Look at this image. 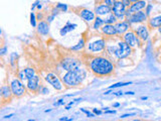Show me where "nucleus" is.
Wrapping results in <instances>:
<instances>
[{"label": "nucleus", "mask_w": 161, "mask_h": 121, "mask_svg": "<svg viewBox=\"0 0 161 121\" xmlns=\"http://www.w3.org/2000/svg\"><path fill=\"white\" fill-rule=\"evenodd\" d=\"M148 22H149L150 27H152V28H159L161 26V14L155 15V16L151 17V18L148 20Z\"/></svg>", "instance_id": "412c9836"}, {"label": "nucleus", "mask_w": 161, "mask_h": 121, "mask_svg": "<svg viewBox=\"0 0 161 121\" xmlns=\"http://www.w3.org/2000/svg\"><path fill=\"white\" fill-rule=\"evenodd\" d=\"M93 111H94V113H95V114H97V115H100V114H102V111H100V110L93 109Z\"/></svg>", "instance_id": "a19ab883"}, {"label": "nucleus", "mask_w": 161, "mask_h": 121, "mask_svg": "<svg viewBox=\"0 0 161 121\" xmlns=\"http://www.w3.org/2000/svg\"><path fill=\"white\" fill-rule=\"evenodd\" d=\"M102 32H103L105 36H114L117 34L116 29H115V26L113 24H104L101 27Z\"/></svg>", "instance_id": "a211bd4d"}, {"label": "nucleus", "mask_w": 161, "mask_h": 121, "mask_svg": "<svg viewBox=\"0 0 161 121\" xmlns=\"http://www.w3.org/2000/svg\"><path fill=\"white\" fill-rule=\"evenodd\" d=\"M12 116H13V114H9V115H6V116H4V119H8V118L12 117Z\"/></svg>", "instance_id": "c03bdc74"}, {"label": "nucleus", "mask_w": 161, "mask_h": 121, "mask_svg": "<svg viewBox=\"0 0 161 121\" xmlns=\"http://www.w3.org/2000/svg\"><path fill=\"white\" fill-rule=\"evenodd\" d=\"M10 89L14 96L20 97L25 93V87L23 85V83L21 82V80L19 79H14L10 83Z\"/></svg>", "instance_id": "39448f33"}, {"label": "nucleus", "mask_w": 161, "mask_h": 121, "mask_svg": "<svg viewBox=\"0 0 161 121\" xmlns=\"http://www.w3.org/2000/svg\"><path fill=\"white\" fill-rule=\"evenodd\" d=\"M77 24L76 23H71L69 21H67L66 25L64 26V27L60 29V36H66V34H67V32H69V31H73L75 28H77Z\"/></svg>", "instance_id": "4be33fe9"}, {"label": "nucleus", "mask_w": 161, "mask_h": 121, "mask_svg": "<svg viewBox=\"0 0 161 121\" xmlns=\"http://www.w3.org/2000/svg\"><path fill=\"white\" fill-rule=\"evenodd\" d=\"M37 19H38V20H40H40H41V19H42V15H41L40 13L37 15Z\"/></svg>", "instance_id": "a18cd8bd"}, {"label": "nucleus", "mask_w": 161, "mask_h": 121, "mask_svg": "<svg viewBox=\"0 0 161 121\" xmlns=\"http://www.w3.org/2000/svg\"><path fill=\"white\" fill-rule=\"evenodd\" d=\"M136 115V113H128V114H124V115H121L120 118L124 119V118H127V117H131V116H134Z\"/></svg>", "instance_id": "f704fd0d"}, {"label": "nucleus", "mask_w": 161, "mask_h": 121, "mask_svg": "<svg viewBox=\"0 0 161 121\" xmlns=\"http://www.w3.org/2000/svg\"><path fill=\"white\" fill-rule=\"evenodd\" d=\"M27 88L30 91H36L40 88V78L37 76H33L32 78H30L29 80H27Z\"/></svg>", "instance_id": "f3484780"}, {"label": "nucleus", "mask_w": 161, "mask_h": 121, "mask_svg": "<svg viewBox=\"0 0 161 121\" xmlns=\"http://www.w3.org/2000/svg\"><path fill=\"white\" fill-rule=\"evenodd\" d=\"M85 43H86L85 39L84 38H80L77 45H74V47H71V50H83V48H85Z\"/></svg>", "instance_id": "393cba45"}, {"label": "nucleus", "mask_w": 161, "mask_h": 121, "mask_svg": "<svg viewBox=\"0 0 161 121\" xmlns=\"http://www.w3.org/2000/svg\"><path fill=\"white\" fill-rule=\"evenodd\" d=\"M147 15L145 11H138V12H135V13H132L131 16L127 19V21L129 22L130 24L132 23H142V22H145L147 20Z\"/></svg>", "instance_id": "9d476101"}, {"label": "nucleus", "mask_w": 161, "mask_h": 121, "mask_svg": "<svg viewBox=\"0 0 161 121\" xmlns=\"http://www.w3.org/2000/svg\"><path fill=\"white\" fill-rule=\"evenodd\" d=\"M141 99L142 100H147V97H141Z\"/></svg>", "instance_id": "8fccbe9b"}, {"label": "nucleus", "mask_w": 161, "mask_h": 121, "mask_svg": "<svg viewBox=\"0 0 161 121\" xmlns=\"http://www.w3.org/2000/svg\"><path fill=\"white\" fill-rule=\"evenodd\" d=\"M115 1H116V0H104V4L108 5L109 7H112V6L114 5Z\"/></svg>", "instance_id": "7c9ffc66"}, {"label": "nucleus", "mask_w": 161, "mask_h": 121, "mask_svg": "<svg viewBox=\"0 0 161 121\" xmlns=\"http://www.w3.org/2000/svg\"><path fill=\"white\" fill-rule=\"evenodd\" d=\"M11 95H12V92H11V89H10V86L4 85L0 87V96L3 99H10Z\"/></svg>", "instance_id": "aec40b11"}, {"label": "nucleus", "mask_w": 161, "mask_h": 121, "mask_svg": "<svg viewBox=\"0 0 161 121\" xmlns=\"http://www.w3.org/2000/svg\"><path fill=\"white\" fill-rule=\"evenodd\" d=\"M138 1H140V0H130L131 3H135V2H138Z\"/></svg>", "instance_id": "de8ad7c7"}, {"label": "nucleus", "mask_w": 161, "mask_h": 121, "mask_svg": "<svg viewBox=\"0 0 161 121\" xmlns=\"http://www.w3.org/2000/svg\"><path fill=\"white\" fill-rule=\"evenodd\" d=\"M41 7H42V5H41V4L40 3V4L37 5V8H38V9H41Z\"/></svg>", "instance_id": "09e8293b"}, {"label": "nucleus", "mask_w": 161, "mask_h": 121, "mask_svg": "<svg viewBox=\"0 0 161 121\" xmlns=\"http://www.w3.org/2000/svg\"><path fill=\"white\" fill-rule=\"evenodd\" d=\"M126 12V7L121 0L115 1L114 5L112 6V13L117 17V19H124Z\"/></svg>", "instance_id": "0eeeda50"}, {"label": "nucleus", "mask_w": 161, "mask_h": 121, "mask_svg": "<svg viewBox=\"0 0 161 121\" xmlns=\"http://www.w3.org/2000/svg\"><path fill=\"white\" fill-rule=\"evenodd\" d=\"M62 67L67 72L74 71L78 68H80V62L75 58H66L62 62Z\"/></svg>", "instance_id": "423d86ee"}, {"label": "nucleus", "mask_w": 161, "mask_h": 121, "mask_svg": "<svg viewBox=\"0 0 161 121\" xmlns=\"http://www.w3.org/2000/svg\"><path fill=\"white\" fill-rule=\"evenodd\" d=\"M40 93H42V94H47L49 93V89L47 88H45V87H40Z\"/></svg>", "instance_id": "473e14b6"}, {"label": "nucleus", "mask_w": 161, "mask_h": 121, "mask_svg": "<svg viewBox=\"0 0 161 121\" xmlns=\"http://www.w3.org/2000/svg\"><path fill=\"white\" fill-rule=\"evenodd\" d=\"M115 96H122V95H124V93L123 92H116V93H113Z\"/></svg>", "instance_id": "79ce46f5"}, {"label": "nucleus", "mask_w": 161, "mask_h": 121, "mask_svg": "<svg viewBox=\"0 0 161 121\" xmlns=\"http://www.w3.org/2000/svg\"><path fill=\"white\" fill-rule=\"evenodd\" d=\"M134 92H125L124 93V95H134Z\"/></svg>", "instance_id": "37998d69"}, {"label": "nucleus", "mask_w": 161, "mask_h": 121, "mask_svg": "<svg viewBox=\"0 0 161 121\" xmlns=\"http://www.w3.org/2000/svg\"><path fill=\"white\" fill-rule=\"evenodd\" d=\"M45 81H46L49 85L53 86L56 90H58V91L62 89V81H60V78H58L56 74H53V73H49V74L45 76Z\"/></svg>", "instance_id": "1a4fd4ad"}, {"label": "nucleus", "mask_w": 161, "mask_h": 121, "mask_svg": "<svg viewBox=\"0 0 161 121\" xmlns=\"http://www.w3.org/2000/svg\"><path fill=\"white\" fill-rule=\"evenodd\" d=\"M134 32L136 34V36L141 39V41H146L149 38V30L148 27L145 24H138V25L135 27Z\"/></svg>", "instance_id": "9b49d317"}, {"label": "nucleus", "mask_w": 161, "mask_h": 121, "mask_svg": "<svg viewBox=\"0 0 161 121\" xmlns=\"http://www.w3.org/2000/svg\"><path fill=\"white\" fill-rule=\"evenodd\" d=\"M131 52H132V48H130L124 41H120L117 43V48H116V50H115L114 56L117 59H119V60H122V59L128 58L131 55Z\"/></svg>", "instance_id": "7ed1b4c3"}, {"label": "nucleus", "mask_w": 161, "mask_h": 121, "mask_svg": "<svg viewBox=\"0 0 161 121\" xmlns=\"http://www.w3.org/2000/svg\"><path fill=\"white\" fill-rule=\"evenodd\" d=\"M37 31L42 36H47L49 32V25L45 21H40L37 24Z\"/></svg>", "instance_id": "6ab92c4d"}, {"label": "nucleus", "mask_w": 161, "mask_h": 121, "mask_svg": "<svg viewBox=\"0 0 161 121\" xmlns=\"http://www.w3.org/2000/svg\"><path fill=\"white\" fill-rule=\"evenodd\" d=\"M132 83L131 82H129V83H122V82H120V83H117V84H114V85H112V86H110L109 87V89H114V88H119V87H123V86H127V85H131Z\"/></svg>", "instance_id": "bb28decb"}, {"label": "nucleus", "mask_w": 161, "mask_h": 121, "mask_svg": "<svg viewBox=\"0 0 161 121\" xmlns=\"http://www.w3.org/2000/svg\"><path fill=\"white\" fill-rule=\"evenodd\" d=\"M38 4H40V1H35L33 4H32V6H31V10H32V11H33V10H34V8H35L36 6L38 5Z\"/></svg>", "instance_id": "58836bf2"}, {"label": "nucleus", "mask_w": 161, "mask_h": 121, "mask_svg": "<svg viewBox=\"0 0 161 121\" xmlns=\"http://www.w3.org/2000/svg\"><path fill=\"white\" fill-rule=\"evenodd\" d=\"M6 52H7V48H6V47H4V48H0V57L4 56V55H5Z\"/></svg>", "instance_id": "72a5a7b5"}, {"label": "nucleus", "mask_w": 161, "mask_h": 121, "mask_svg": "<svg viewBox=\"0 0 161 121\" xmlns=\"http://www.w3.org/2000/svg\"><path fill=\"white\" fill-rule=\"evenodd\" d=\"M56 8L58 10H60V11H62V12L67 11V4H64V3H58L56 6Z\"/></svg>", "instance_id": "a878e982"}, {"label": "nucleus", "mask_w": 161, "mask_h": 121, "mask_svg": "<svg viewBox=\"0 0 161 121\" xmlns=\"http://www.w3.org/2000/svg\"><path fill=\"white\" fill-rule=\"evenodd\" d=\"M104 22H105V24H114L117 22V17L111 12L107 14V16L104 18Z\"/></svg>", "instance_id": "5701e85b"}, {"label": "nucleus", "mask_w": 161, "mask_h": 121, "mask_svg": "<svg viewBox=\"0 0 161 121\" xmlns=\"http://www.w3.org/2000/svg\"><path fill=\"white\" fill-rule=\"evenodd\" d=\"M28 121H35V120H33V119H29Z\"/></svg>", "instance_id": "864d4df0"}, {"label": "nucleus", "mask_w": 161, "mask_h": 121, "mask_svg": "<svg viewBox=\"0 0 161 121\" xmlns=\"http://www.w3.org/2000/svg\"><path fill=\"white\" fill-rule=\"evenodd\" d=\"M106 47H107V45H106L105 39L98 38V39H96V41L89 43L88 50H89V52H102V50H105Z\"/></svg>", "instance_id": "6e6552de"}, {"label": "nucleus", "mask_w": 161, "mask_h": 121, "mask_svg": "<svg viewBox=\"0 0 161 121\" xmlns=\"http://www.w3.org/2000/svg\"><path fill=\"white\" fill-rule=\"evenodd\" d=\"M87 72L82 68H78V69L74 70V71H69L62 77V82L67 87H75V86L80 85L83 83V81L86 79Z\"/></svg>", "instance_id": "f03ea898"}, {"label": "nucleus", "mask_w": 161, "mask_h": 121, "mask_svg": "<svg viewBox=\"0 0 161 121\" xmlns=\"http://www.w3.org/2000/svg\"><path fill=\"white\" fill-rule=\"evenodd\" d=\"M90 69L98 76H108L114 71V65L104 57H97L91 61Z\"/></svg>", "instance_id": "f257e3e1"}, {"label": "nucleus", "mask_w": 161, "mask_h": 121, "mask_svg": "<svg viewBox=\"0 0 161 121\" xmlns=\"http://www.w3.org/2000/svg\"><path fill=\"white\" fill-rule=\"evenodd\" d=\"M123 39L130 48H135L136 45H141L140 41L138 36H136L134 31H131V30H128L126 34H123Z\"/></svg>", "instance_id": "20e7f679"}, {"label": "nucleus", "mask_w": 161, "mask_h": 121, "mask_svg": "<svg viewBox=\"0 0 161 121\" xmlns=\"http://www.w3.org/2000/svg\"><path fill=\"white\" fill-rule=\"evenodd\" d=\"M158 31H159V32H160V34H161V26H160V27H159V28H158Z\"/></svg>", "instance_id": "3c124183"}, {"label": "nucleus", "mask_w": 161, "mask_h": 121, "mask_svg": "<svg viewBox=\"0 0 161 121\" xmlns=\"http://www.w3.org/2000/svg\"><path fill=\"white\" fill-rule=\"evenodd\" d=\"M30 23H31V25L33 26V27L37 26V24H36V16H35V14H34V12L30 13Z\"/></svg>", "instance_id": "cd10ccee"}, {"label": "nucleus", "mask_w": 161, "mask_h": 121, "mask_svg": "<svg viewBox=\"0 0 161 121\" xmlns=\"http://www.w3.org/2000/svg\"><path fill=\"white\" fill-rule=\"evenodd\" d=\"M54 17H56V15H53V14L49 15V16L47 17V21H49V22H51V21H53V19H54Z\"/></svg>", "instance_id": "e433bc0d"}, {"label": "nucleus", "mask_w": 161, "mask_h": 121, "mask_svg": "<svg viewBox=\"0 0 161 121\" xmlns=\"http://www.w3.org/2000/svg\"><path fill=\"white\" fill-rule=\"evenodd\" d=\"M80 111H83V112H84V113H86L87 115L89 116V117H94V114L90 113V112H89V111H87L86 109H80Z\"/></svg>", "instance_id": "c9c22d12"}, {"label": "nucleus", "mask_w": 161, "mask_h": 121, "mask_svg": "<svg viewBox=\"0 0 161 121\" xmlns=\"http://www.w3.org/2000/svg\"><path fill=\"white\" fill-rule=\"evenodd\" d=\"M133 121H142V120H140V119H135V120H133Z\"/></svg>", "instance_id": "603ef678"}, {"label": "nucleus", "mask_w": 161, "mask_h": 121, "mask_svg": "<svg viewBox=\"0 0 161 121\" xmlns=\"http://www.w3.org/2000/svg\"><path fill=\"white\" fill-rule=\"evenodd\" d=\"M105 24V22H104V19L101 18L100 16H97L95 18L94 20V24H93V28L94 29H99V28H101L102 26Z\"/></svg>", "instance_id": "b1692460"}, {"label": "nucleus", "mask_w": 161, "mask_h": 121, "mask_svg": "<svg viewBox=\"0 0 161 121\" xmlns=\"http://www.w3.org/2000/svg\"><path fill=\"white\" fill-rule=\"evenodd\" d=\"M2 34V31H1V29H0V34Z\"/></svg>", "instance_id": "5fc2aeb1"}, {"label": "nucleus", "mask_w": 161, "mask_h": 121, "mask_svg": "<svg viewBox=\"0 0 161 121\" xmlns=\"http://www.w3.org/2000/svg\"><path fill=\"white\" fill-rule=\"evenodd\" d=\"M115 29H116L117 34H124L129 30L130 28V23L127 20L125 21H120V22H116L115 24Z\"/></svg>", "instance_id": "2eb2a0df"}, {"label": "nucleus", "mask_w": 161, "mask_h": 121, "mask_svg": "<svg viewBox=\"0 0 161 121\" xmlns=\"http://www.w3.org/2000/svg\"><path fill=\"white\" fill-rule=\"evenodd\" d=\"M33 76H35V72H34V70L31 69V68H26V69L20 71L18 74L19 80H21V81H27V80H29L30 78H32Z\"/></svg>", "instance_id": "dca6fc26"}, {"label": "nucleus", "mask_w": 161, "mask_h": 121, "mask_svg": "<svg viewBox=\"0 0 161 121\" xmlns=\"http://www.w3.org/2000/svg\"><path fill=\"white\" fill-rule=\"evenodd\" d=\"M17 58H18V55L16 54V52H12L11 56H10V63H11L12 66H14L15 62H16Z\"/></svg>", "instance_id": "c85d7f7f"}, {"label": "nucleus", "mask_w": 161, "mask_h": 121, "mask_svg": "<svg viewBox=\"0 0 161 121\" xmlns=\"http://www.w3.org/2000/svg\"><path fill=\"white\" fill-rule=\"evenodd\" d=\"M113 106H114V107H119V106H120V104H119V103H115V104H113Z\"/></svg>", "instance_id": "49530a36"}, {"label": "nucleus", "mask_w": 161, "mask_h": 121, "mask_svg": "<svg viewBox=\"0 0 161 121\" xmlns=\"http://www.w3.org/2000/svg\"><path fill=\"white\" fill-rule=\"evenodd\" d=\"M105 113H108V114H115V113H116V111H115V110H109V111H108V110H106Z\"/></svg>", "instance_id": "ea45409f"}, {"label": "nucleus", "mask_w": 161, "mask_h": 121, "mask_svg": "<svg viewBox=\"0 0 161 121\" xmlns=\"http://www.w3.org/2000/svg\"><path fill=\"white\" fill-rule=\"evenodd\" d=\"M95 14L98 16H103V15H107L109 13L112 12V7H109L108 5L104 3H101L95 7Z\"/></svg>", "instance_id": "4468645a"}, {"label": "nucleus", "mask_w": 161, "mask_h": 121, "mask_svg": "<svg viewBox=\"0 0 161 121\" xmlns=\"http://www.w3.org/2000/svg\"><path fill=\"white\" fill-rule=\"evenodd\" d=\"M122 2H123V4L125 5V7H130V5H131V2H130V0H121Z\"/></svg>", "instance_id": "2f4dec72"}, {"label": "nucleus", "mask_w": 161, "mask_h": 121, "mask_svg": "<svg viewBox=\"0 0 161 121\" xmlns=\"http://www.w3.org/2000/svg\"><path fill=\"white\" fill-rule=\"evenodd\" d=\"M147 5V2L145 0H140L138 2H135V3H132L130 5V7L128 8V11L130 13H135V12H138V11H142Z\"/></svg>", "instance_id": "ddd939ff"}, {"label": "nucleus", "mask_w": 161, "mask_h": 121, "mask_svg": "<svg viewBox=\"0 0 161 121\" xmlns=\"http://www.w3.org/2000/svg\"><path fill=\"white\" fill-rule=\"evenodd\" d=\"M80 18H83L85 21H87V22H90V21L92 20H95L96 18V14L94 11H92V10L88 9V8H82V9L80 10L79 12Z\"/></svg>", "instance_id": "f8f14e48"}, {"label": "nucleus", "mask_w": 161, "mask_h": 121, "mask_svg": "<svg viewBox=\"0 0 161 121\" xmlns=\"http://www.w3.org/2000/svg\"><path fill=\"white\" fill-rule=\"evenodd\" d=\"M62 104H65V102H64V100H58V102H56V103H54V106H60V105H62Z\"/></svg>", "instance_id": "4c0bfd02"}, {"label": "nucleus", "mask_w": 161, "mask_h": 121, "mask_svg": "<svg viewBox=\"0 0 161 121\" xmlns=\"http://www.w3.org/2000/svg\"><path fill=\"white\" fill-rule=\"evenodd\" d=\"M152 9H153V4H147L146 7H145V13H146L147 16L151 13Z\"/></svg>", "instance_id": "c756f323"}]
</instances>
